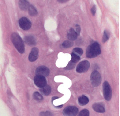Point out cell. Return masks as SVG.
<instances>
[{
	"instance_id": "f546056e",
	"label": "cell",
	"mask_w": 120,
	"mask_h": 116,
	"mask_svg": "<svg viewBox=\"0 0 120 116\" xmlns=\"http://www.w3.org/2000/svg\"><path fill=\"white\" fill-rule=\"evenodd\" d=\"M62 105H60V106H56V108H61L62 107Z\"/></svg>"
},
{
	"instance_id": "d6986e66",
	"label": "cell",
	"mask_w": 120,
	"mask_h": 116,
	"mask_svg": "<svg viewBox=\"0 0 120 116\" xmlns=\"http://www.w3.org/2000/svg\"><path fill=\"white\" fill-rule=\"evenodd\" d=\"M71 61L73 62L74 63H76L77 62H78L81 58L80 57L76 54H75L74 53H71Z\"/></svg>"
},
{
	"instance_id": "7a4b0ae2",
	"label": "cell",
	"mask_w": 120,
	"mask_h": 116,
	"mask_svg": "<svg viewBox=\"0 0 120 116\" xmlns=\"http://www.w3.org/2000/svg\"><path fill=\"white\" fill-rule=\"evenodd\" d=\"M11 41L17 51L21 54L24 53L25 46L21 37L16 33H13L11 36Z\"/></svg>"
},
{
	"instance_id": "2e32d148",
	"label": "cell",
	"mask_w": 120,
	"mask_h": 116,
	"mask_svg": "<svg viewBox=\"0 0 120 116\" xmlns=\"http://www.w3.org/2000/svg\"><path fill=\"white\" fill-rule=\"evenodd\" d=\"M52 91L51 87L48 85H46L44 87L41 88L40 92L44 96L49 95Z\"/></svg>"
},
{
	"instance_id": "3957f363",
	"label": "cell",
	"mask_w": 120,
	"mask_h": 116,
	"mask_svg": "<svg viewBox=\"0 0 120 116\" xmlns=\"http://www.w3.org/2000/svg\"><path fill=\"white\" fill-rule=\"evenodd\" d=\"M90 81L92 85L97 87L100 85L101 82V77L98 71H94L90 75Z\"/></svg>"
},
{
	"instance_id": "4fadbf2b",
	"label": "cell",
	"mask_w": 120,
	"mask_h": 116,
	"mask_svg": "<svg viewBox=\"0 0 120 116\" xmlns=\"http://www.w3.org/2000/svg\"><path fill=\"white\" fill-rule=\"evenodd\" d=\"M78 35L74 29L71 28L68 32V38L70 41H74L77 38Z\"/></svg>"
},
{
	"instance_id": "7402d4cb",
	"label": "cell",
	"mask_w": 120,
	"mask_h": 116,
	"mask_svg": "<svg viewBox=\"0 0 120 116\" xmlns=\"http://www.w3.org/2000/svg\"><path fill=\"white\" fill-rule=\"evenodd\" d=\"M89 111L87 109H83L79 113L78 116H89Z\"/></svg>"
},
{
	"instance_id": "e0dca14e",
	"label": "cell",
	"mask_w": 120,
	"mask_h": 116,
	"mask_svg": "<svg viewBox=\"0 0 120 116\" xmlns=\"http://www.w3.org/2000/svg\"><path fill=\"white\" fill-rule=\"evenodd\" d=\"M73 45H74V43L73 42H71V41L66 40L62 43V44H61V47L62 48H69L73 46Z\"/></svg>"
},
{
	"instance_id": "9c48e42d",
	"label": "cell",
	"mask_w": 120,
	"mask_h": 116,
	"mask_svg": "<svg viewBox=\"0 0 120 116\" xmlns=\"http://www.w3.org/2000/svg\"><path fill=\"white\" fill-rule=\"evenodd\" d=\"M34 82L36 86L41 88L46 85V80L45 77L36 76L34 78Z\"/></svg>"
},
{
	"instance_id": "8992f818",
	"label": "cell",
	"mask_w": 120,
	"mask_h": 116,
	"mask_svg": "<svg viewBox=\"0 0 120 116\" xmlns=\"http://www.w3.org/2000/svg\"><path fill=\"white\" fill-rule=\"evenodd\" d=\"M90 63L87 60L83 61L79 63L76 69V71L79 73L86 72L90 67Z\"/></svg>"
},
{
	"instance_id": "30bf717a",
	"label": "cell",
	"mask_w": 120,
	"mask_h": 116,
	"mask_svg": "<svg viewBox=\"0 0 120 116\" xmlns=\"http://www.w3.org/2000/svg\"><path fill=\"white\" fill-rule=\"evenodd\" d=\"M39 50L37 48H33L29 55L28 59L30 62L35 61L38 58Z\"/></svg>"
},
{
	"instance_id": "4316f807",
	"label": "cell",
	"mask_w": 120,
	"mask_h": 116,
	"mask_svg": "<svg viewBox=\"0 0 120 116\" xmlns=\"http://www.w3.org/2000/svg\"><path fill=\"white\" fill-rule=\"evenodd\" d=\"M96 10H97V9H96V6H94L91 9V14H92V15L95 16L96 14Z\"/></svg>"
},
{
	"instance_id": "7c38bea8",
	"label": "cell",
	"mask_w": 120,
	"mask_h": 116,
	"mask_svg": "<svg viewBox=\"0 0 120 116\" xmlns=\"http://www.w3.org/2000/svg\"><path fill=\"white\" fill-rule=\"evenodd\" d=\"M24 40L26 43L30 46L35 45L37 44L36 39L31 35L26 36L24 38Z\"/></svg>"
},
{
	"instance_id": "277c9868",
	"label": "cell",
	"mask_w": 120,
	"mask_h": 116,
	"mask_svg": "<svg viewBox=\"0 0 120 116\" xmlns=\"http://www.w3.org/2000/svg\"><path fill=\"white\" fill-rule=\"evenodd\" d=\"M103 92L105 99L106 101H110L112 97V90L107 81H105L103 84Z\"/></svg>"
},
{
	"instance_id": "83f0119b",
	"label": "cell",
	"mask_w": 120,
	"mask_h": 116,
	"mask_svg": "<svg viewBox=\"0 0 120 116\" xmlns=\"http://www.w3.org/2000/svg\"><path fill=\"white\" fill-rule=\"evenodd\" d=\"M68 0H57V1H58V2H61V3H63V2H67V1H68Z\"/></svg>"
},
{
	"instance_id": "8fae6325",
	"label": "cell",
	"mask_w": 120,
	"mask_h": 116,
	"mask_svg": "<svg viewBox=\"0 0 120 116\" xmlns=\"http://www.w3.org/2000/svg\"><path fill=\"white\" fill-rule=\"evenodd\" d=\"M93 109L99 113H103L105 112L104 105L101 103H96L92 106Z\"/></svg>"
},
{
	"instance_id": "44dd1931",
	"label": "cell",
	"mask_w": 120,
	"mask_h": 116,
	"mask_svg": "<svg viewBox=\"0 0 120 116\" xmlns=\"http://www.w3.org/2000/svg\"><path fill=\"white\" fill-rule=\"evenodd\" d=\"M73 53H74L75 54L80 56L82 55L83 51L81 48H75L73 49Z\"/></svg>"
},
{
	"instance_id": "ffe728a7",
	"label": "cell",
	"mask_w": 120,
	"mask_h": 116,
	"mask_svg": "<svg viewBox=\"0 0 120 116\" xmlns=\"http://www.w3.org/2000/svg\"><path fill=\"white\" fill-rule=\"evenodd\" d=\"M33 98L38 101H41L43 100V96L38 92H35L33 95Z\"/></svg>"
},
{
	"instance_id": "6da1fadb",
	"label": "cell",
	"mask_w": 120,
	"mask_h": 116,
	"mask_svg": "<svg viewBox=\"0 0 120 116\" xmlns=\"http://www.w3.org/2000/svg\"><path fill=\"white\" fill-rule=\"evenodd\" d=\"M101 50L99 44L95 42L88 47L86 50V56L88 58H93L101 54Z\"/></svg>"
},
{
	"instance_id": "f1b7e54d",
	"label": "cell",
	"mask_w": 120,
	"mask_h": 116,
	"mask_svg": "<svg viewBox=\"0 0 120 116\" xmlns=\"http://www.w3.org/2000/svg\"><path fill=\"white\" fill-rule=\"evenodd\" d=\"M59 97H57V96H56V97H53L52 99V101L53 102V101H54V100L56 99H58Z\"/></svg>"
},
{
	"instance_id": "d4e9b609",
	"label": "cell",
	"mask_w": 120,
	"mask_h": 116,
	"mask_svg": "<svg viewBox=\"0 0 120 116\" xmlns=\"http://www.w3.org/2000/svg\"><path fill=\"white\" fill-rule=\"evenodd\" d=\"M52 112L49 111L42 112L40 113V116H52Z\"/></svg>"
},
{
	"instance_id": "5b68a950",
	"label": "cell",
	"mask_w": 120,
	"mask_h": 116,
	"mask_svg": "<svg viewBox=\"0 0 120 116\" xmlns=\"http://www.w3.org/2000/svg\"><path fill=\"white\" fill-rule=\"evenodd\" d=\"M78 113V109L75 106H68L63 111L62 113L65 116H75Z\"/></svg>"
},
{
	"instance_id": "52a82bcc",
	"label": "cell",
	"mask_w": 120,
	"mask_h": 116,
	"mask_svg": "<svg viewBox=\"0 0 120 116\" xmlns=\"http://www.w3.org/2000/svg\"><path fill=\"white\" fill-rule=\"evenodd\" d=\"M19 25L24 30H28L31 27V23L30 20L26 17H23L19 19Z\"/></svg>"
},
{
	"instance_id": "9a60e30c",
	"label": "cell",
	"mask_w": 120,
	"mask_h": 116,
	"mask_svg": "<svg viewBox=\"0 0 120 116\" xmlns=\"http://www.w3.org/2000/svg\"><path fill=\"white\" fill-rule=\"evenodd\" d=\"M89 99L86 96L82 95V96L79 97L78 99V103L81 106H85L89 102Z\"/></svg>"
},
{
	"instance_id": "ac0fdd59",
	"label": "cell",
	"mask_w": 120,
	"mask_h": 116,
	"mask_svg": "<svg viewBox=\"0 0 120 116\" xmlns=\"http://www.w3.org/2000/svg\"><path fill=\"white\" fill-rule=\"evenodd\" d=\"M28 12H29V14L31 16H33L38 15V11L36 8L33 6H30L29 8Z\"/></svg>"
},
{
	"instance_id": "ba28073f",
	"label": "cell",
	"mask_w": 120,
	"mask_h": 116,
	"mask_svg": "<svg viewBox=\"0 0 120 116\" xmlns=\"http://www.w3.org/2000/svg\"><path fill=\"white\" fill-rule=\"evenodd\" d=\"M50 74V70L45 66H40L38 67L36 70V76H40L47 77Z\"/></svg>"
},
{
	"instance_id": "603a6c76",
	"label": "cell",
	"mask_w": 120,
	"mask_h": 116,
	"mask_svg": "<svg viewBox=\"0 0 120 116\" xmlns=\"http://www.w3.org/2000/svg\"><path fill=\"white\" fill-rule=\"evenodd\" d=\"M109 37H110V35H109V33L108 32V31L105 30L104 32L103 38H102L103 43H104L105 42H106L108 40V39L109 38Z\"/></svg>"
},
{
	"instance_id": "5bb4252c",
	"label": "cell",
	"mask_w": 120,
	"mask_h": 116,
	"mask_svg": "<svg viewBox=\"0 0 120 116\" xmlns=\"http://www.w3.org/2000/svg\"><path fill=\"white\" fill-rule=\"evenodd\" d=\"M18 4L19 7L22 10H26L30 7L29 3L27 0H19Z\"/></svg>"
},
{
	"instance_id": "484cf974",
	"label": "cell",
	"mask_w": 120,
	"mask_h": 116,
	"mask_svg": "<svg viewBox=\"0 0 120 116\" xmlns=\"http://www.w3.org/2000/svg\"><path fill=\"white\" fill-rule=\"evenodd\" d=\"M76 32L77 33L78 35H79L80 34V32H81V27L79 25H76Z\"/></svg>"
},
{
	"instance_id": "cb8c5ba5",
	"label": "cell",
	"mask_w": 120,
	"mask_h": 116,
	"mask_svg": "<svg viewBox=\"0 0 120 116\" xmlns=\"http://www.w3.org/2000/svg\"><path fill=\"white\" fill-rule=\"evenodd\" d=\"M75 64L70 61L68 63V65L65 68V69L67 70H72L75 68Z\"/></svg>"
}]
</instances>
